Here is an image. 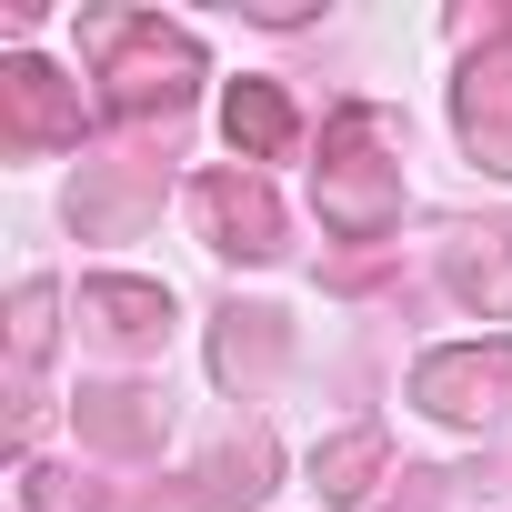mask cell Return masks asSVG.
I'll use <instances>...</instances> for the list:
<instances>
[{
	"label": "cell",
	"instance_id": "cell-1",
	"mask_svg": "<svg viewBox=\"0 0 512 512\" xmlns=\"http://www.w3.org/2000/svg\"><path fill=\"white\" fill-rule=\"evenodd\" d=\"M322 221L342 241H372V231L402 221V131H392V111L352 101L322 131Z\"/></svg>",
	"mask_w": 512,
	"mask_h": 512
},
{
	"label": "cell",
	"instance_id": "cell-2",
	"mask_svg": "<svg viewBox=\"0 0 512 512\" xmlns=\"http://www.w3.org/2000/svg\"><path fill=\"white\" fill-rule=\"evenodd\" d=\"M191 81H201V51H191V31H171L161 11H141V21H111V41H101V101L121 111V121H171L181 101H191Z\"/></svg>",
	"mask_w": 512,
	"mask_h": 512
},
{
	"label": "cell",
	"instance_id": "cell-3",
	"mask_svg": "<svg viewBox=\"0 0 512 512\" xmlns=\"http://www.w3.org/2000/svg\"><path fill=\"white\" fill-rule=\"evenodd\" d=\"M191 221H201L211 251H231V262H272V251H282V211H272V191L251 181V171L191 181Z\"/></svg>",
	"mask_w": 512,
	"mask_h": 512
},
{
	"label": "cell",
	"instance_id": "cell-4",
	"mask_svg": "<svg viewBox=\"0 0 512 512\" xmlns=\"http://www.w3.org/2000/svg\"><path fill=\"white\" fill-rule=\"evenodd\" d=\"M412 402L442 422H482L492 402H512V342H452L412 372Z\"/></svg>",
	"mask_w": 512,
	"mask_h": 512
},
{
	"label": "cell",
	"instance_id": "cell-5",
	"mask_svg": "<svg viewBox=\"0 0 512 512\" xmlns=\"http://www.w3.org/2000/svg\"><path fill=\"white\" fill-rule=\"evenodd\" d=\"M0 141L11 151H61L81 141V91L51 61H0Z\"/></svg>",
	"mask_w": 512,
	"mask_h": 512
},
{
	"label": "cell",
	"instance_id": "cell-6",
	"mask_svg": "<svg viewBox=\"0 0 512 512\" xmlns=\"http://www.w3.org/2000/svg\"><path fill=\"white\" fill-rule=\"evenodd\" d=\"M452 111H462V141H472L492 171H512V41L472 51V71H462Z\"/></svg>",
	"mask_w": 512,
	"mask_h": 512
},
{
	"label": "cell",
	"instance_id": "cell-7",
	"mask_svg": "<svg viewBox=\"0 0 512 512\" xmlns=\"http://www.w3.org/2000/svg\"><path fill=\"white\" fill-rule=\"evenodd\" d=\"M221 131H231V151H241V161H282V151L302 141V121H292L282 81H231V91H221Z\"/></svg>",
	"mask_w": 512,
	"mask_h": 512
},
{
	"label": "cell",
	"instance_id": "cell-8",
	"mask_svg": "<svg viewBox=\"0 0 512 512\" xmlns=\"http://www.w3.org/2000/svg\"><path fill=\"white\" fill-rule=\"evenodd\" d=\"M452 292L472 312H512V231H492L482 251H452Z\"/></svg>",
	"mask_w": 512,
	"mask_h": 512
},
{
	"label": "cell",
	"instance_id": "cell-9",
	"mask_svg": "<svg viewBox=\"0 0 512 512\" xmlns=\"http://www.w3.org/2000/svg\"><path fill=\"white\" fill-rule=\"evenodd\" d=\"M81 302H91V312H101V322H111V332H131V342H141V332H161V322H171V292H151V282H91V292H81Z\"/></svg>",
	"mask_w": 512,
	"mask_h": 512
},
{
	"label": "cell",
	"instance_id": "cell-10",
	"mask_svg": "<svg viewBox=\"0 0 512 512\" xmlns=\"http://www.w3.org/2000/svg\"><path fill=\"white\" fill-rule=\"evenodd\" d=\"M372 462H382V442H372V432H342L312 472H322V492H332V502H362V492H372Z\"/></svg>",
	"mask_w": 512,
	"mask_h": 512
},
{
	"label": "cell",
	"instance_id": "cell-11",
	"mask_svg": "<svg viewBox=\"0 0 512 512\" xmlns=\"http://www.w3.org/2000/svg\"><path fill=\"white\" fill-rule=\"evenodd\" d=\"M101 442H151V412H141V392H91V412H81Z\"/></svg>",
	"mask_w": 512,
	"mask_h": 512
},
{
	"label": "cell",
	"instance_id": "cell-12",
	"mask_svg": "<svg viewBox=\"0 0 512 512\" xmlns=\"http://www.w3.org/2000/svg\"><path fill=\"white\" fill-rule=\"evenodd\" d=\"M41 312H51V292H21V322H11V352H21V362H41V332H51Z\"/></svg>",
	"mask_w": 512,
	"mask_h": 512
}]
</instances>
